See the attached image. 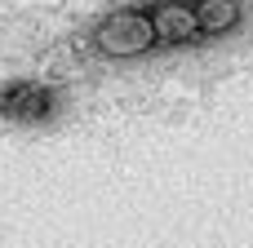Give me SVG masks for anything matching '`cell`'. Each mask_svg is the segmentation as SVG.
I'll return each mask as SVG.
<instances>
[{
    "label": "cell",
    "instance_id": "cell-1",
    "mask_svg": "<svg viewBox=\"0 0 253 248\" xmlns=\"http://www.w3.org/2000/svg\"><path fill=\"white\" fill-rule=\"evenodd\" d=\"M53 111H58V93L44 89V84L9 80V84L0 89V115H4V120H22V124H31V120H49Z\"/></svg>",
    "mask_w": 253,
    "mask_h": 248
}]
</instances>
